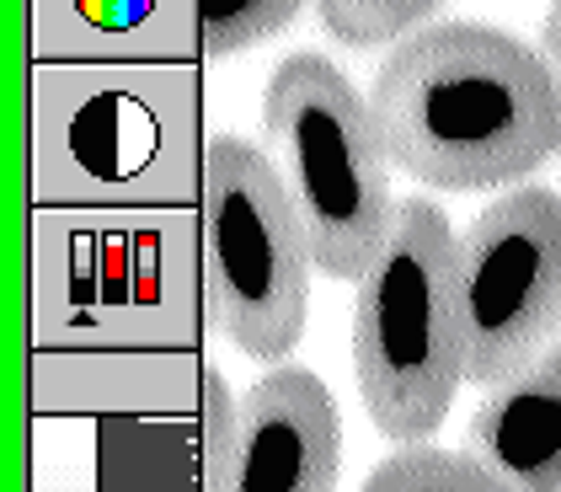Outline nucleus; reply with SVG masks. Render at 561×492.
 Returning <instances> with one entry per match:
<instances>
[{"label":"nucleus","mask_w":561,"mask_h":492,"mask_svg":"<svg viewBox=\"0 0 561 492\" xmlns=\"http://www.w3.org/2000/svg\"><path fill=\"white\" fill-rule=\"evenodd\" d=\"M369 113L390 167L438 193L514 187L561 156V96L540 48L492 22H428L390 44Z\"/></svg>","instance_id":"obj_1"},{"label":"nucleus","mask_w":561,"mask_h":492,"mask_svg":"<svg viewBox=\"0 0 561 492\" xmlns=\"http://www.w3.org/2000/svg\"><path fill=\"white\" fill-rule=\"evenodd\" d=\"M353 375L369 423L396 445H423L466 380L460 236L428 193L396 204L386 247L358 278Z\"/></svg>","instance_id":"obj_2"},{"label":"nucleus","mask_w":561,"mask_h":492,"mask_svg":"<svg viewBox=\"0 0 561 492\" xmlns=\"http://www.w3.org/2000/svg\"><path fill=\"white\" fill-rule=\"evenodd\" d=\"M262 135L273 167L300 209L310 263L327 278H364L380 258L396 193L390 156L375 129L369 96L327 54H289L262 87Z\"/></svg>","instance_id":"obj_3"},{"label":"nucleus","mask_w":561,"mask_h":492,"mask_svg":"<svg viewBox=\"0 0 561 492\" xmlns=\"http://www.w3.org/2000/svg\"><path fill=\"white\" fill-rule=\"evenodd\" d=\"M204 300L215 327L257 364L284 358L305 332L310 241L284 172L241 135L204 145Z\"/></svg>","instance_id":"obj_4"},{"label":"nucleus","mask_w":561,"mask_h":492,"mask_svg":"<svg viewBox=\"0 0 561 492\" xmlns=\"http://www.w3.org/2000/svg\"><path fill=\"white\" fill-rule=\"evenodd\" d=\"M466 380L503 386L561 332V193L508 187L460 230Z\"/></svg>","instance_id":"obj_5"},{"label":"nucleus","mask_w":561,"mask_h":492,"mask_svg":"<svg viewBox=\"0 0 561 492\" xmlns=\"http://www.w3.org/2000/svg\"><path fill=\"white\" fill-rule=\"evenodd\" d=\"M343 417L327 380L278 364L241 397V434L225 492H337Z\"/></svg>","instance_id":"obj_6"},{"label":"nucleus","mask_w":561,"mask_h":492,"mask_svg":"<svg viewBox=\"0 0 561 492\" xmlns=\"http://www.w3.org/2000/svg\"><path fill=\"white\" fill-rule=\"evenodd\" d=\"M466 449L514 492H561V343L476 407Z\"/></svg>","instance_id":"obj_7"},{"label":"nucleus","mask_w":561,"mask_h":492,"mask_svg":"<svg viewBox=\"0 0 561 492\" xmlns=\"http://www.w3.org/2000/svg\"><path fill=\"white\" fill-rule=\"evenodd\" d=\"M364 492H514V488L497 471H486L471 449L401 445L369 471Z\"/></svg>","instance_id":"obj_8"},{"label":"nucleus","mask_w":561,"mask_h":492,"mask_svg":"<svg viewBox=\"0 0 561 492\" xmlns=\"http://www.w3.org/2000/svg\"><path fill=\"white\" fill-rule=\"evenodd\" d=\"M444 0H316L327 33L347 48L401 44L407 33L428 27V16Z\"/></svg>","instance_id":"obj_9"},{"label":"nucleus","mask_w":561,"mask_h":492,"mask_svg":"<svg viewBox=\"0 0 561 492\" xmlns=\"http://www.w3.org/2000/svg\"><path fill=\"white\" fill-rule=\"evenodd\" d=\"M305 0H198V44L209 59L267 44L300 16Z\"/></svg>","instance_id":"obj_10"},{"label":"nucleus","mask_w":561,"mask_h":492,"mask_svg":"<svg viewBox=\"0 0 561 492\" xmlns=\"http://www.w3.org/2000/svg\"><path fill=\"white\" fill-rule=\"evenodd\" d=\"M236 434H241V402L230 397L215 364H204V492H225Z\"/></svg>","instance_id":"obj_11"},{"label":"nucleus","mask_w":561,"mask_h":492,"mask_svg":"<svg viewBox=\"0 0 561 492\" xmlns=\"http://www.w3.org/2000/svg\"><path fill=\"white\" fill-rule=\"evenodd\" d=\"M540 59H546V70H551L557 96H561V0L546 5V22H540Z\"/></svg>","instance_id":"obj_12"}]
</instances>
